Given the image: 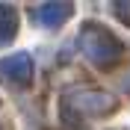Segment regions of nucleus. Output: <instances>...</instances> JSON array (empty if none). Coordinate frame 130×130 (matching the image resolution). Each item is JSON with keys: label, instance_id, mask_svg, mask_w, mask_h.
I'll return each instance as SVG.
<instances>
[{"label": "nucleus", "instance_id": "nucleus-1", "mask_svg": "<svg viewBox=\"0 0 130 130\" xmlns=\"http://www.w3.org/2000/svg\"><path fill=\"white\" fill-rule=\"evenodd\" d=\"M77 47H80L83 56L89 59V62H95L98 68H109V65H115L118 59H121V53H124L121 39H118L112 30L95 24V21L83 24L80 36H77Z\"/></svg>", "mask_w": 130, "mask_h": 130}, {"label": "nucleus", "instance_id": "nucleus-3", "mask_svg": "<svg viewBox=\"0 0 130 130\" xmlns=\"http://www.w3.org/2000/svg\"><path fill=\"white\" fill-rule=\"evenodd\" d=\"M0 77L12 86H24L32 80V56L30 53H9L0 62Z\"/></svg>", "mask_w": 130, "mask_h": 130}, {"label": "nucleus", "instance_id": "nucleus-2", "mask_svg": "<svg viewBox=\"0 0 130 130\" xmlns=\"http://www.w3.org/2000/svg\"><path fill=\"white\" fill-rule=\"evenodd\" d=\"M112 109H115V98L101 89H77L62 98V118L68 124H80L83 118H95V115L112 112Z\"/></svg>", "mask_w": 130, "mask_h": 130}, {"label": "nucleus", "instance_id": "nucleus-4", "mask_svg": "<svg viewBox=\"0 0 130 130\" xmlns=\"http://www.w3.org/2000/svg\"><path fill=\"white\" fill-rule=\"evenodd\" d=\"M71 15H74L71 3H41V6L32 12V18H36L41 27H62Z\"/></svg>", "mask_w": 130, "mask_h": 130}, {"label": "nucleus", "instance_id": "nucleus-5", "mask_svg": "<svg viewBox=\"0 0 130 130\" xmlns=\"http://www.w3.org/2000/svg\"><path fill=\"white\" fill-rule=\"evenodd\" d=\"M18 32V12L6 3H0V47H6Z\"/></svg>", "mask_w": 130, "mask_h": 130}, {"label": "nucleus", "instance_id": "nucleus-6", "mask_svg": "<svg viewBox=\"0 0 130 130\" xmlns=\"http://www.w3.org/2000/svg\"><path fill=\"white\" fill-rule=\"evenodd\" d=\"M115 15L130 27V3H115Z\"/></svg>", "mask_w": 130, "mask_h": 130}]
</instances>
